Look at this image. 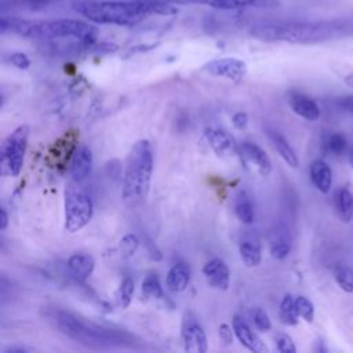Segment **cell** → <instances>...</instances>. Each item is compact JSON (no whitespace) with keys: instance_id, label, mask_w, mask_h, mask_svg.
<instances>
[{"instance_id":"3","label":"cell","mask_w":353,"mask_h":353,"mask_svg":"<svg viewBox=\"0 0 353 353\" xmlns=\"http://www.w3.org/2000/svg\"><path fill=\"white\" fill-rule=\"evenodd\" d=\"M72 8L94 23L117 26H134L149 15H168L176 11L163 0H77Z\"/></svg>"},{"instance_id":"8","label":"cell","mask_w":353,"mask_h":353,"mask_svg":"<svg viewBox=\"0 0 353 353\" xmlns=\"http://www.w3.org/2000/svg\"><path fill=\"white\" fill-rule=\"evenodd\" d=\"M182 342L186 352L204 353L208 350L205 332L199 320L192 313H185L182 320Z\"/></svg>"},{"instance_id":"7","label":"cell","mask_w":353,"mask_h":353,"mask_svg":"<svg viewBox=\"0 0 353 353\" xmlns=\"http://www.w3.org/2000/svg\"><path fill=\"white\" fill-rule=\"evenodd\" d=\"M29 137V127L19 125L15 128L1 145V163L7 172L12 176H18L25 159L26 145Z\"/></svg>"},{"instance_id":"5","label":"cell","mask_w":353,"mask_h":353,"mask_svg":"<svg viewBox=\"0 0 353 353\" xmlns=\"http://www.w3.org/2000/svg\"><path fill=\"white\" fill-rule=\"evenodd\" d=\"M153 171L152 145L146 139L137 141L125 161L123 176V197L128 203H139L146 199Z\"/></svg>"},{"instance_id":"1","label":"cell","mask_w":353,"mask_h":353,"mask_svg":"<svg viewBox=\"0 0 353 353\" xmlns=\"http://www.w3.org/2000/svg\"><path fill=\"white\" fill-rule=\"evenodd\" d=\"M251 34L262 41L316 44L353 36V18L323 21H259L251 26Z\"/></svg>"},{"instance_id":"11","label":"cell","mask_w":353,"mask_h":353,"mask_svg":"<svg viewBox=\"0 0 353 353\" xmlns=\"http://www.w3.org/2000/svg\"><path fill=\"white\" fill-rule=\"evenodd\" d=\"M205 139L219 157L240 156V145H237L234 138L226 131L218 128H207Z\"/></svg>"},{"instance_id":"32","label":"cell","mask_w":353,"mask_h":353,"mask_svg":"<svg viewBox=\"0 0 353 353\" xmlns=\"http://www.w3.org/2000/svg\"><path fill=\"white\" fill-rule=\"evenodd\" d=\"M138 245H139V240H138V237H137L135 234H132V233L125 234V236L120 240V250H121V252L125 254V255H132V254L137 251Z\"/></svg>"},{"instance_id":"39","label":"cell","mask_w":353,"mask_h":353,"mask_svg":"<svg viewBox=\"0 0 353 353\" xmlns=\"http://www.w3.org/2000/svg\"><path fill=\"white\" fill-rule=\"evenodd\" d=\"M25 352H32V349L29 347H21V346H10L7 349H4V353H25Z\"/></svg>"},{"instance_id":"24","label":"cell","mask_w":353,"mask_h":353,"mask_svg":"<svg viewBox=\"0 0 353 353\" xmlns=\"http://www.w3.org/2000/svg\"><path fill=\"white\" fill-rule=\"evenodd\" d=\"M234 214L243 223L250 225L254 222V205L245 193L237 196L234 203Z\"/></svg>"},{"instance_id":"22","label":"cell","mask_w":353,"mask_h":353,"mask_svg":"<svg viewBox=\"0 0 353 353\" xmlns=\"http://www.w3.org/2000/svg\"><path fill=\"white\" fill-rule=\"evenodd\" d=\"M335 208L339 219L345 223H349L353 219V193L343 188L338 192L335 199Z\"/></svg>"},{"instance_id":"34","label":"cell","mask_w":353,"mask_h":353,"mask_svg":"<svg viewBox=\"0 0 353 353\" xmlns=\"http://www.w3.org/2000/svg\"><path fill=\"white\" fill-rule=\"evenodd\" d=\"M254 323H255L256 328L261 330V331H269L272 328L270 319H269L268 313L262 309H256L254 312Z\"/></svg>"},{"instance_id":"27","label":"cell","mask_w":353,"mask_h":353,"mask_svg":"<svg viewBox=\"0 0 353 353\" xmlns=\"http://www.w3.org/2000/svg\"><path fill=\"white\" fill-rule=\"evenodd\" d=\"M335 281L345 292H353V269L345 263H339L334 270Z\"/></svg>"},{"instance_id":"26","label":"cell","mask_w":353,"mask_h":353,"mask_svg":"<svg viewBox=\"0 0 353 353\" xmlns=\"http://www.w3.org/2000/svg\"><path fill=\"white\" fill-rule=\"evenodd\" d=\"M52 0H0V4L10 8L17 10H28V11H40L47 8Z\"/></svg>"},{"instance_id":"42","label":"cell","mask_w":353,"mask_h":353,"mask_svg":"<svg viewBox=\"0 0 353 353\" xmlns=\"http://www.w3.org/2000/svg\"><path fill=\"white\" fill-rule=\"evenodd\" d=\"M349 160H350V165H352V168H353V146H352V149H350V152H349Z\"/></svg>"},{"instance_id":"6","label":"cell","mask_w":353,"mask_h":353,"mask_svg":"<svg viewBox=\"0 0 353 353\" xmlns=\"http://www.w3.org/2000/svg\"><path fill=\"white\" fill-rule=\"evenodd\" d=\"M92 200L80 181L70 179L65 188V229L76 233L83 229L92 216Z\"/></svg>"},{"instance_id":"41","label":"cell","mask_w":353,"mask_h":353,"mask_svg":"<svg viewBox=\"0 0 353 353\" xmlns=\"http://www.w3.org/2000/svg\"><path fill=\"white\" fill-rule=\"evenodd\" d=\"M345 84L349 87V88H353V72L349 73L347 76H345Z\"/></svg>"},{"instance_id":"4","label":"cell","mask_w":353,"mask_h":353,"mask_svg":"<svg viewBox=\"0 0 353 353\" xmlns=\"http://www.w3.org/2000/svg\"><path fill=\"white\" fill-rule=\"evenodd\" d=\"M1 33L11 32L22 37L34 40H58L76 39L85 43H94L97 29L80 19H23L18 17L1 15Z\"/></svg>"},{"instance_id":"15","label":"cell","mask_w":353,"mask_h":353,"mask_svg":"<svg viewBox=\"0 0 353 353\" xmlns=\"http://www.w3.org/2000/svg\"><path fill=\"white\" fill-rule=\"evenodd\" d=\"M288 103L292 112L302 119H306L309 121H314L320 117V108L319 105L307 95H303L301 92H291L288 97Z\"/></svg>"},{"instance_id":"18","label":"cell","mask_w":353,"mask_h":353,"mask_svg":"<svg viewBox=\"0 0 353 353\" xmlns=\"http://www.w3.org/2000/svg\"><path fill=\"white\" fill-rule=\"evenodd\" d=\"M69 272L79 280H87L95 268V261L88 254H73L69 256L68 262Z\"/></svg>"},{"instance_id":"9","label":"cell","mask_w":353,"mask_h":353,"mask_svg":"<svg viewBox=\"0 0 353 353\" xmlns=\"http://www.w3.org/2000/svg\"><path fill=\"white\" fill-rule=\"evenodd\" d=\"M203 70L212 76L225 77L229 80H241L247 73V65L237 58H218L207 62Z\"/></svg>"},{"instance_id":"30","label":"cell","mask_w":353,"mask_h":353,"mask_svg":"<svg viewBox=\"0 0 353 353\" xmlns=\"http://www.w3.org/2000/svg\"><path fill=\"white\" fill-rule=\"evenodd\" d=\"M142 292H143V295H146L149 298H154V299L163 298V288H161L160 280L156 274L150 273L143 279Z\"/></svg>"},{"instance_id":"36","label":"cell","mask_w":353,"mask_h":353,"mask_svg":"<svg viewBox=\"0 0 353 353\" xmlns=\"http://www.w3.org/2000/svg\"><path fill=\"white\" fill-rule=\"evenodd\" d=\"M233 332L232 328L228 324H221L218 334H219V339L223 345H230L233 342Z\"/></svg>"},{"instance_id":"28","label":"cell","mask_w":353,"mask_h":353,"mask_svg":"<svg viewBox=\"0 0 353 353\" xmlns=\"http://www.w3.org/2000/svg\"><path fill=\"white\" fill-rule=\"evenodd\" d=\"M132 294H134V281L130 277H125L120 283V285H119V288H117V291L114 294L116 305L119 307H121V309L127 307L130 305V302H131Z\"/></svg>"},{"instance_id":"12","label":"cell","mask_w":353,"mask_h":353,"mask_svg":"<svg viewBox=\"0 0 353 353\" xmlns=\"http://www.w3.org/2000/svg\"><path fill=\"white\" fill-rule=\"evenodd\" d=\"M92 168V153L88 146H79L73 150L70 163H69V172L70 178L74 181L84 182L85 178L90 175Z\"/></svg>"},{"instance_id":"2","label":"cell","mask_w":353,"mask_h":353,"mask_svg":"<svg viewBox=\"0 0 353 353\" xmlns=\"http://www.w3.org/2000/svg\"><path fill=\"white\" fill-rule=\"evenodd\" d=\"M41 316L54 330L87 347H131L135 343V338L127 331L97 324L57 306L43 307Z\"/></svg>"},{"instance_id":"23","label":"cell","mask_w":353,"mask_h":353,"mask_svg":"<svg viewBox=\"0 0 353 353\" xmlns=\"http://www.w3.org/2000/svg\"><path fill=\"white\" fill-rule=\"evenodd\" d=\"M239 252L243 262L250 266L255 268L261 263L262 254H261V244L255 240H243L239 245Z\"/></svg>"},{"instance_id":"29","label":"cell","mask_w":353,"mask_h":353,"mask_svg":"<svg viewBox=\"0 0 353 353\" xmlns=\"http://www.w3.org/2000/svg\"><path fill=\"white\" fill-rule=\"evenodd\" d=\"M325 146H327V150L334 156H342L347 150V139L343 134L334 132L327 138Z\"/></svg>"},{"instance_id":"13","label":"cell","mask_w":353,"mask_h":353,"mask_svg":"<svg viewBox=\"0 0 353 353\" xmlns=\"http://www.w3.org/2000/svg\"><path fill=\"white\" fill-rule=\"evenodd\" d=\"M203 274L205 276L207 283L211 287L222 291L228 290L229 281H230V273H229V268L222 259L214 258L208 261L203 268Z\"/></svg>"},{"instance_id":"40","label":"cell","mask_w":353,"mask_h":353,"mask_svg":"<svg viewBox=\"0 0 353 353\" xmlns=\"http://www.w3.org/2000/svg\"><path fill=\"white\" fill-rule=\"evenodd\" d=\"M0 216H1L0 218V230H4L7 228V225H8V216H7V212H6L4 208H1Z\"/></svg>"},{"instance_id":"33","label":"cell","mask_w":353,"mask_h":353,"mask_svg":"<svg viewBox=\"0 0 353 353\" xmlns=\"http://www.w3.org/2000/svg\"><path fill=\"white\" fill-rule=\"evenodd\" d=\"M276 346H277V350L281 353H295L296 352L292 338L287 334H279L276 336Z\"/></svg>"},{"instance_id":"35","label":"cell","mask_w":353,"mask_h":353,"mask_svg":"<svg viewBox=\"0 0 353 353\" xmlns=\"http://www.w3.org/2000/svg\"><path fill=\"white\" fill-rule=\"evenodd\" d=\"M10 62L18 69H28L30 66V61L23 52H12L10 55Z\"/></svg>"},{"instance_id":"16","label":"cell","mask_w":353,"mask_h":353,"mask_svg":"<svg viewBox=\"0 0 353 353\" xmlns=\"http://www.w3.org/2000/svg\"><path fill=\"white\" fill-rule=\"evenodd\" d=\"M174 3H183V4H199V6H208L215 10L221 11H232V10H240L247 6H254L259 3H273L272 0H171Z\"/></svg>"},{"instance_id":"14","label":"cell","mask_w":353,"mask_h":353,"mask_svg":"<svg viewBox=\"0 0 353 353\" xmlns=\"http://www.w3.org/2000/svg\"><path fill=\"white\" fill-rule=\"evenodd\" d=\"M232 327L234 331V335L237 336V339L240 341V343L247 347L251 352H256V353H266L268 347L266 345L261 341V338H258V335H255L251 328L248 327V324L239 316L233 317L232 321Z\"/></svg>"},{"instance_id":"37","label":"cell","mask_w":353,"mask_h":353,"mask_svg":"<svg viewBox=\"0 0 353 353\" xmlns=\"http://www.w3.org/2000/svg\"><path fill=\"white\" fill-rule=\"evenodd\" d=\"M232 123H233V125H234L236 128L243 130V128L247 125V123H248V116H247L244 112H237V113L233 114Z\"/></svg>"},{"instance_id":"10","label":"cell","mask_w":353,"mask_h":353,"mask_svg":"<svg viewBox=\"0 0 353 353\" xmlns=\"http://www.w3.org/2000/svg\"><path fill=\"white\" fill-rule=\"evenodd\" d=\"M240 159L247 168H251L262 176H268L272 171V161L269 156L256 143L243 142L240 145Z\"/></svg>"},{"instance_id":"21","label":"cell","mask_w":353,"mask_h":353,"mask_svg":"<svg viewBox=\"0 0 353 353\" xmlns=\"http://www.w3.org/2000/svg\"><path fill=\"white\" fill-rule=\"evenodd\" d=\"M269 245H270V254L273 258L284 259L291 252L292 241H291V237L287 233V230L277 229L276 232H273Z\"/></svg>"},{"instance_id":"19","label":"cell","mask_w":353,"mask_h":353,"mask_svg":"<svg viewBox=\"0 0 353 353\" xmlns=\"http://www.w3.org/2000/svg\"><path fill=\"white\" fill-rule=\"evenodd\" d=\"M190 283V269L185 263H175L167 273L165 284L174 292L183 291Z\"/></svg>"},{"instance_id":"20","label":"cell","mask_w":353,"mask_h":353,"mask_svg":"<svg viewBox=\"0 0 353 353\" xmlns=\"http://www.w3.org/2000/svg\"><path fill=\"white\" fill-rule=\"evenodd\" d=\"M268 137L270 138L273 146L276 148V150L279 152V154L281 156V159L292 168H296L299 165V160L298 156L295 154L294 149L291 148V145L288 143V141L277 131L273 130H268Z\"/></svg>"},{"instance_id":"31","label":"cell","mask_w":353,"mask_h":353,"mask_svg":"<svg viewBox=\"0 0 353 353\" xmlns=\"http://www.w3.org/2000/svg\"><path fill=\"white\" fill-rule=\"evenodd\" d=\"M295 306L298 310V314L301 319H303L306 323H312L314 319V306L306 296H296L295 298Z\"/></svg>"},{"instance_id":"25","label":"cell","mask_w":353,"mask_h":353,"mask_svg":"<svg viewBox=\"0 0 353 353\" xmlns=\"http://www.w3.org/2000/svg\"><path fill=\"white\" fill-rule=\"evenodd\" d=\"M298 319L299 314L295 306V298L285 295L280 303V320L287 325H296Z\"/></svg>"},{"instance_id":"38","label":"cell","mask_w":353,"mask_h":353,"mask_svg":"<svg viewBox=\"0 0 353 353\" xmlns=\"http://www.w3.org/2000/svg\"><path fill=\"white\" fill-rule=\"evenodd\" d=\"M339 105H341L345 110H347L349 113L353 114V97H345V98L339 99Z\"/></svg>"},{"instance_id":"17","label":"cell","mask_w":353,"mask_h":353,"mask_svg":"<svg viewBox=\"0 0 353 353\" xmlns=\"http://www.w3.org/2000/svg\"><path fill=\"white\" fill-rule=\"evenodd\" d=\"M309 175H310L312 183L314 185V188L319 192L327 193L331 189V185H332V171H331L330 165L325 161L314 160L310 164Z\"/></svg>"}]
</instances>
